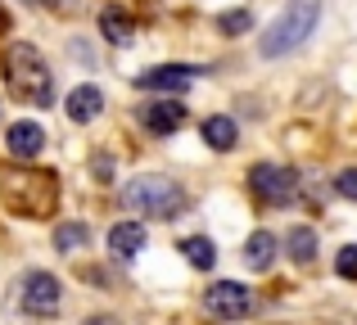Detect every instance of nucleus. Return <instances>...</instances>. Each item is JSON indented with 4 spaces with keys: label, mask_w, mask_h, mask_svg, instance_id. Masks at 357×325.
I'll return each mask as SVG.
<instances>
[{
    "label": "nucleus",
    "mask_w": 357,
    "mask_h": 325,
    "mask_svg": "<svg viewBox=\"0 0 357 325\" xmlns=\"http://www.w3.org/2000/svg\"><path fill=\"white\" fill-rule=\"evenodd\" d=\"M0 199L14 217L45 221L59 208V181L36 167H0Z\"/></svg>",
    "instance_id": "1"
},
{
    "label": "nucleus",
    "mask_w": 357,
    "mask_h": 325,
    "mask_svg": "<svg viewBox=\"0 0 357 325\" xmlns=\"http://www.w3.org/2000/svg\"><path fill=\"white\" fill-rule=\"evenodd\" d=\"M0 72H5V86L14 90L18 100H27V104H50L54 100V77L50 68H45L41 50L27 41H14L5 54H0Z\"/></svg>",
    "instance_id": "2"
},
{
    "label": "nucleus",
    "mask_w": 357,
    "mask_h": 325,
    "mask_svg": "<svg viewBox=\"0 0 357 325\" xmlns=\"http://www.w3.org/2000/svg\"><path fill=\"white\" fill-rule=\"evenodd\" d=\"M317 18H321V0H289L276 14V23L267 27V36L258 41L262 59H280V54H294L307 36L317 32Z\"/></svg>",
    "instance_id": "3"
},
{
    "label": "nucleus",
    "mask_w": 357,
    "mask_h": 325,
    "mask_svg": "<svg viewBox=\"0 0 357 325\" xmlns=\"http://www.w3.org/2000/svg\"><path fill=\"white\" fill-rule=\"evenodd\" d=\"M122 203H127L131 212H140V217H167L172 221L176 212H185V190L176 181H167V176H136V181L122 185Z\"/></svg>",
    "instance_id": "4"
},
{
    "label": "nucleus",
    "mask_w": 357,
    "mask_h": 325,
    "mask_svg": "<svg viewBox=\"0 0 357 325\" xmlns=\"http://www.w3.org/2000/svg\"><path fill=\"white\" fill-rule=\"evenodd\" d=\"M249 190L258 194L262 203H294V194H298V172H294V167H280V163H253Z\"/></svg>",
    "instance_id": "5"
},
{
    "label": "nucleus",
    "mask_w": 357,
    "mask_h": 325,
    "mask_svg": "<svg viewBox=\"0 0 357 325\" xmlns=\"http://www.w3.org/2000/svg\"><path fill=\"white\" fill-rule=\"evenodd\" d=\"M204 308H208V317H218V321H244L249 308H253V294L244 290V285H236V280H218V285L204 290Z\"/></svg>",
    "instance_id": "6"
},
{
    "label": "nucleus",
    "mask_w": 357,
    "mask_h": 325,
    "mask_svg": "<svg viewBox=\"0 0 357 325\" xmlns=\"http://www.w3.org/2000/svg\"><path fill=\"white\" fill-rule=\"evenodd\" d=\"M59 303H63V290L50 271H32L23 280V312H32V317H54Z\"/></svg>",
    "instance_id": "7"
},
{
    "label": "nucleus",
    "mask_w": 357,
    "mask_h": 325,
    "mask_svg": "<svg viewBox=\"0 0 357 325\" xmlns=\"http://www.w3.org/2000/svg\"><path fill=\"white\" fill-rule=\"evenodd\" d=\"M199 77V68H190V63H163V68H149L136 77L140 90H167V95H181L190 81Z\"/></svg>",
    "instance_id": "8"
},
{
    "label": "nucleus",
    "mask_w": 357,
    "mask_h": 325,
    "mask_svg": "<svg viewBox=\"0 0 357 325\" xmlns=\"http://www.w3.org/2000/svg\"><path fill=\"white\" fill-rule=\"evenodd\" d=\"M140 122H145V132H154V136H172L176 127L185 122V109H181V100H154V104L140 109Z\"/></svg>",
    "instance_id": "9"
},
{
    "label": "nucleus",
    "mask_w": 357,
    "mask_h": 325,
    "mask_svg": "<svg viewBox=\"0 0 357 325\" xmlns=\"http://www.w3.org/2000/svg\"><path fill=\"white\" fill-rule=\"evenodd\" d=\"M5 145H9V154L14 159H36V154L45 150V127L41 122H9V132H5Z\"/></svg>",
    "instance_id": "10"
},
{
    "label": "nucleus",
    "mask_w": 357,
    "mask_h": 325,
    "mask_svg": "<svg viewBox=\"0 0 357 325\" xmlns=\"http://www.w3.org/2000/svg\"><path fill=\"white\" fill-rule=\"evenodd\" d=\"M63 109H68L73 122H96L100 109H105V95H100V86H77V90H68Z\"/></svg>",
    "instance_id": "11"
},
{
    "label": "nucleus",
    "mask_w": 357,
    "mask_h": 325,
    "mask_svg": "<svg viewBox=\"0 0 357 325\" xmlns=\"http://www.w3.org/2000/svg\"><path fill=\"white\" fill-rule=\"evenodd\" d=\"M140 248H145V226H140V221H118V226L109 230V253L122 257V262L136 257Z\"/></svg>",
    "instance_id": "12"
},
{
    "label": "nucleus",
    "mask_w": 357,
    "mask_h": 325,
    "mask_svg": "<svg viewBox=\"0 0 357 325\" xmlns=\"http://www.w3.org/2000/svg\"><path fill=\"white\" fill-rule=\"evenodd\" d=\"M276 235H271V230H253L249 235V244H244V267H249V271H267L271 262H276Z\"/></svg>",
    "instance_id": "13"
},
{
    "label": "nucleus",
    "mask_w": 357,
    "mask_h": 325,
    "mask_svg": "<svg viewBox=\"0 0 357 325\" xmlns=\"http://www.w3.org/2000/svg\"><path fill=\"white\" fill-rule=\"evenodd\" d=\"M236 122H231L227 113H218V118H208V122H204V145H213V150H236Z\"/></svg>",
    "instance_id": "14"
},
{
    "label": "nucleus",
    "mask_w": 357,
    "mask_h": 325,
    "mask_svg": "<svg viewBox=\"0 0 357 325\" xmlns=\"http://www.w3.org/2000/svg\"><path fill=\"white\" fill-rule=\"evenodd\" d=\"M285 248H289V257H294L298 267H307V262L317 257V230H312V226H294V230L285 235Z\"/></svg>",
    "instance_id": "15"
},
{
    "label": "nucleus",
    "mask_w": 357,
    "mask_h": 325,
    "mask_svg": "<svg viewBox=\"0 0 357 325\" xmlns=\"http://www.w3.org/2000/svg\"><path fill=\"white\" fill-rule=\"evenodd\" d=\"M100 32H105V41L127 45L131 36H136V27H131V18L122 14V9H105V14H100Z\"/></svg>",
    "instance_id": "16"
},
{
    "label": "nucleus",
    "mask_w": 357,
    "mask_h": 325,
    "mask_svg": "<svg viewBox=\"0 0 357 325\" xmlns=\"http://www.w3.org/2000/svg\"><path fill=\"white\" fill-rule=\"evenodd\" d=\"M181 253H185V262L199 267V271H208V267L218 262V248H213V239H208V235H190V239H181Z\"/></svg>",
    "instance_id": "17"
},
{
    "label": "nucleus",
    "mask_w": 357,
    "mask_h": 325,
    "mask_svg": "<svg viewBox=\"0 0 357 325\" xmlns=\"http://www.w3.org/2000/svg\"><path fill=\"white\" fill-rule=\"evenodd\" d=\"M86 239H91V230L82 226V221H63V226L54 230V248H59V253H77V248H86Z\"/></svg>",
    "instance_id": "18"
},
{
    "label": "nucleus",
    "mask_w": 357,
    "mask_h": 325,
    "mask_svg": "<svg viewBox=\"0 0 357 325\" xmlns=\"http://www.w3.org/2000/svg\"><path fill=\"white\" fill-rule=\"evenodd\" d=\"M335 271H340L344 280H357V244H349V248L335 253Z\"/></svg>",
    "instance_id": "19"
},
{
    "label": "nucleus",
    "mask_w": 357,
    "mask_h": 325,
    "mask_svg": "<svg viewBox=\"0 0 357 325\" xmlns=\"http://www.w3.org/2000/svg\"><path fill=\"white\" fill-rule=\"evenodd\" d=\"M218 23H222V32H249L253 14H249V9H231V14H222Z\"/></svg>",
    "instance_id": "20"
},
{
    "label": "nucleus",
    "mask_w": 357,
    "mask_h": 325,
    "mask_svg": "<svg viewBox=\"0 0 357 325\" xmlns=\"http://www.w3.org/2000/svg\"><path fill=\"white\" fill-rule=\"evenodd\" d=\"M335 194H344V199L357 203V167H344V172L335 176Z\"/></svg>",
    "instance_id": "21"
},
{
    "label": "nucleus",
    "mask_w": 357,
    "mask_h": 325,
    "mask_svg": "<svg viewBox=\"0 0 357 325\" xmlns=\"http://www.w3.org/2000/svg\"><path fill=\"white\" fill-rule=\"evenodd\" d=\"M91 325H122V321H114V317H96Z\"/></svg>",
    "instance_id": "22"
},
{
    "label": "nucleus",
    "mask_w": 357,
    "mask_h": 325,
    "mask_svg": "<svg viewBox=\"0 0 357 325\" xmlns=\"http://www.w3.org/2000/svg\"><path fill=\"white\" fill-rule=\"evenodd\" d=\"M0 32H5V14H0Z\"/></svg>",
    "instance_id": "23"
}]
</instances>
